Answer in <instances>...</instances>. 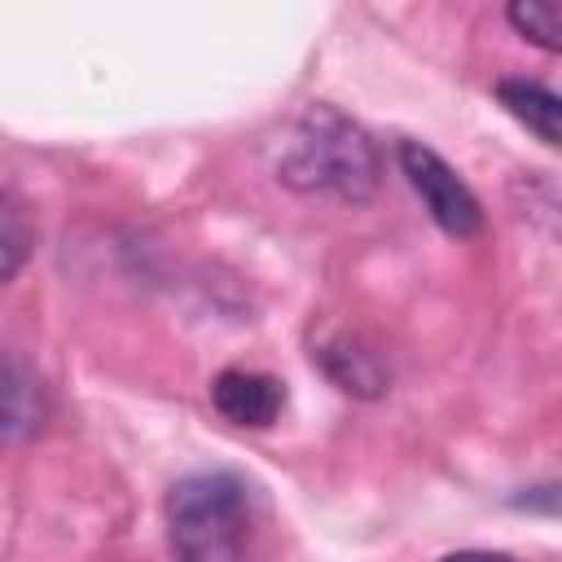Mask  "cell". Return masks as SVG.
<instances>
[{"label":"cell","mask_w":562,"mask_h":562,"mask_svg":"<svg viewBox=\"0 0 562 562\" xmlns=\"http://www.w3.org/2000/svg\"><path fill=\"white\" fill-rule=\"evenodd\" d=\"M48 413L53 404L40 373L22 356L0 351V448L31 443L48 426Z\"/></svg>","instance_id":"4"},{"label":"cell","mask_w":562,"mask_h":562,"mask_svg":"<svg viewBox=\"0 0 562 562\" xmlns=\"http://www.w3.org/2000/svg\"><path fill=\"white\" fill-rule=\"evenodd\" d=\"M509 22L544 53H558L562 44V9L558 0H509Z\"/></svg>","instance_id":"9"},{"label":"cell","mask_w":562,"mask_h":562,"mask_svg":"<svg viewBox=\"0 0 562 562\" xmlns=\"http://www.w3.org/2000/svg\"><path fill=\"white\" fill-rule=\"evenodd\" d=\"M250 527V487L228 470L189 474L167 492V540L184 562L241 558Z\"/></svg>","instance_id":"2"},{"label":"cell","mask_w":562,"mask_h":562,"mask_svg":"<svg viewBox=\"0 0 562 562\" xmlns=\"http://www.w3.org/2000/svg\"><path fill=\"white\" fill-rule=\"evenodd\" d=\"M400 171L408 176L413 193L422 198V206L430 211V220L452 233V237H470L483 228V206L470 193V184L426 145L417 140H400Z\"/></svg>","instance_id":"3"},{"label":"cell","mask_w":562,"mask_h":562,"mask_svg":"<svg viewBox=\"0 0 562 562\" xmlns=\"http://www.w3.org/2000/svg\"><path fill=\"white\" fill-rule=\"evenodd\" d=\"M496 97L544 145H562V101H558V92H549L536 79H501L496 83Z\"/></svg>","instance_id":"6"},{"label":"cell","mask_w":562,"mask_h":562,"mask_svg":"<svg viewBox=\"0 0 562 562\" xmlns=\"http://www.w3.org/2000/svg\"><path fill=\"white\" fill-rule=\"evenodd\" d=\"M31 246H35L31 206L13 189H0V285L22 272V263L31 259Z\"/></svg>","instance_id":"8"},{"label":"cell","mask_w":562,"mask_h":562,"mask_svg":"<svg viewBox=\"0 0 562 562\" xmlns=\"http://www.w3.org/2000/svg\"><path fill=\"white\" fill-rule=\"evenodd\" d=\"M272 167L285 189L338 202H364L382 180V154L373 136L325 101L303 105V114L285 127Z\"/></svg>","instance_id":"1"},{"label":"cell","mask_w":562,"mask_h":562,"mask_svg":"<svg viewBox=\"0 0 562 562\" xmlns=\"http://www.w3.org/2000/svg\"><path fill=\"white\" fill-rule=\"evenodd\" d=\"M325 373L338 382V391L347 395H382L386 391V369L373 351H364L356 338H338L321 351Z\"/></svg>","instance_id":"7"},{"label":"cell","mask_w":562,"mask_h":562,"mask_svg":"<svg viewBox=\"0 0 562 562\" xmlns=\"http://www.w3.org/2000/svg\"><path fill=\"white\" fill-rule=\"evenodd\" d=\"M211 404L224 422L233 426H246V430H263L281 417V404H285V391L277 378L268 373H255V369H224L215 382H211Z\"/></svg>","instance_id":"5"}]
</instances>
